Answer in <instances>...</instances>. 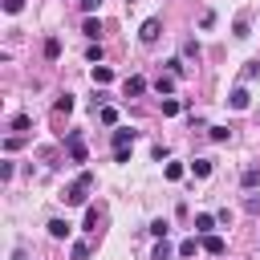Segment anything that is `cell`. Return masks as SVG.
Here are the masks:
<instances>
[{"label": "cell", "mask_w": 260, "mask_h": 260, "mask_svg": "<svg viewBox=\"0 0 260 260\" xmlns=\"http://www.w3.org/2000/svg\"><path fill=\"white\" fill-rule=\"evenodd\" d=\"M89 187H93V175L81 171V175L73 179V187L65 191V203H73V207H89Z\"/></svg>", "instance_id": "obj_1"}, {"label": "cell", "mask_w": 260, "mask_h": 260, "mask_svg": "<svg viewBox=\"0 0 260 260\" xmlns=\"http://www.w3.org/2000/svg\"><path fill=\"white\" fill-rule=\"evenodd\" d=\"M158 32H162V20H158V16H146V20H142V28H138V41H142V45H154V41H158Z\"/></svg>", "instance_id": "obj_2"}, {"label": "cell", "mask_w": 260, "mask_h": 260, "mask_svg": "<svg viewBox=\"0 0 260 260\" xmlns=\"http://www.w3.org/2000/svg\"><path fill=\"white\" fill-rule=\"evenodd\" d=\"M65 142H69V154H73V162H85V142H81V134L73 130Z\"/></svg>", "instance_id": "obj_3"}, {"label": "cell", "mask_w": 260, "mask_h": 260, "mask_svg": "<svg viewBox=\"0 0 260 260\" xmlns=\"http://www.w3.org/2000/svg\"><path fill=\"white\" fill-rule=\"evenodd\" d=\"M203 252H211V256H223V252H228L223 236H203Z\"/></svg>", "instance_id": "obj_4"}, {"label": "cell", "mask_w": 260, "mask_h": 260, "mask_svg": "<svg viewBox=\"0 0 260 260\" xmlns=\"http://www.w3.org/2000/svg\"><path fill=\"white\" fill-rule=\"evenodd\" d=\"M89 77H93V85H110V81H114V69H110V65H93Z\"/></svg>", "instance_id": "obj_5"}, {"label": "cell", "mask_w": 260, "mask_h": 260, "mask_svg": "<svg viewBox=\"0 0 260 260\" xmlns=\"http://www.w3.org/2000/svg\"><path fill=\"white\" fill-rule=\"evenodd\" d=\"M134 146V130H114V150H130Z\"/></svg>", "instance_id": "obj_6"}, {"label": "cell", "mask_w": 260, "mask_h": 260, "mask_svg": "<svg viewBox=\"0 0 260 260\" xmlns=\"http://www.w3.org/2000/svg\"><path fill=\"white\" fill-rule=\"evenodd\" d=\"M228 102H232V110H248V102H252V98H248V89L240 85V89H232V98H228Z\"/></svg>", "instance_id": "obj_7"}, {"label": "cell", "mask_w": 260, "mask_h": 260, "mask_svg": "<svg viewBox=\"0 0 260 260\" xmlns=\"http://www.w3.org/2000/svg\"><path fill=\"white\" fill-rule=\"evenodd\" d=\"M215 223H219L215 215H195V232H199V236H211V228H215Z\"/></svg>", "instance_id": "obj_8"}, {"label": "cell", "mask_w": 260, "mask_h": 260, "mask_svg": "<svg viewBox=\"0 0 260 260\" xmlns=\"http://www.w3.org/2000/svg\"><path fill=\"white\" fill-rule=\"evenodd\" d=\"M81 32H85L89 41H98V37H102V20H98V16H89V20L81 24Z\"/></svg>", "instance_id": "obj_9"}, {"label": "cell", "mask_w": 260, "mask_h": 260, "mask_svg": "<svg viewBox=\"0 0 260 260\" xmlns=\"http://www.w3.org/2000/svg\"><path fill=\"white\" fill-rule=\"evenodd\" d=\"M122 89H126V98H138V93L146 89V81H142V77H126V85H122Z\"/></svg>", "instance_id": "obj_10"}, {"label": "cell", "mask_w": 260, "mask_h": 260, "mask_svg": "<svg viewBox=\"0 0 260 260\" xmlns=\"http://www.w3.org/2000/svg\"><path fill=\"white\" fill-rule=\"evenodd\" d=\"M49 236H53V240H65V236H69V223H65V219H49Z\"/></svg>", "instance_id": "obj_11"}, {"label": "cell", "mask_w": 260, "mask_h": 260, "mask_svg": "<svg viewBox=\"0 0 260 260\" xmlns=\"http://www.w3.org/2000/svg\"><path fill=\"white\" fill-rule=\"evenodd\" d=\"M232 32L244 41V37H252V24H248V16H236V24H232Z\"/></svg>", "instance_id": "obj_12"}, {"label": "cell", "mask_w": 260, "mask_h": 260, "mask_svg": "<svg viewBox=\"0 0 260 260\" xmlns=\"http://www.w3.org/2000/svg\"><path fill=\"white\" fill-rule=\"evenodd\" d=\"M191 171H195V179H207V175H211V158H195Z\"/></svg>", "instance_id": "obj_13"}, {"label": "cell", "mask_w": 260, "mask_h": 260, "mask_svg": "<svg viewBox=\"0 0 260 260\" xmlns=\"http://www.w3.org/2000/svg\"><path fill=\"white\" fill-rule=\"evenodd\" d=\"M45 57H49V61H57V57H61V41H57V37H49V41H45Z\"/></svg>", "instance_id": "obj_14"}, {"label": "cell", "mask_w": 260, "mask_h": 260, "mask_svg": "<svg viewBox=\"0 0 260 260\" xmlns=\"http://www.w3.org/2000/svg\"><path fill=\"white\" fill-rule=\"evenodd\" d=\"M154 89H158V93H162V98H167V93H171V89H175V77H171V73H162V77H158V81H154Z\"/></svg>", "instance_id": "obj_15"}, {"label": "cell", "mask_w": 260, "mask_h": 260, "mask_svg": "<svg viewBox=\"0 0 260 260\" xmlns=\"http://www.w3.org/2000/svg\"><path fill=\"white\" fill-rule=\"evenodd\" d=\"M199 248H203V240H183V244H179V256H195Z\"/></svg>", "instance_id": "obj_16"}, {"label": "cell", "mask_w": 260, "mask_h": 260, "mask_svg": "<svg viewBox=\"0 0 260 260\" xmlns=\"http://www.w3.org/2000/svg\"><path fill=\"white\" fill-rule=\"evenodd\" d=\"M167 73H171V77H183V73H187V65H183L179 57H171V61H167Z\"/></svg>", "instance_id": "obj_17"}, {"label": "cell", "mask_w": 260, "mask_h": 260, "mask_svg": "<svg viewBox=\"0 0 260 260\" xmlns=\"http://www.w3.org/2000/svg\"><path fill=\"white\" fill-rule=\"evenodd\" d=\"M207 134H211V142H228L232 130H228V126H207Z\"/></svg>", "instance_id": "obj_18"}, {"label": "cell", "mask_w": 260, "mask_h": 260, "mask_svg": "<svg viewBox=\"0 0 260 260\" xmlns=\"http://www.w3.org/2000/svg\"><path fill=\"white\" fill-rule=\"evenodd\" d=\"M240 183H244V187H256V183H260V171H256V167H248V171L240 175Z\"/></svg>", "instance_id": "obj_19"}, {"label": "cell", "mask_w": 260, "mask_h": 260, "mask_svg": "<svg viewBox=\"0 0 260 260\" xmlns=\"http://www.w3.org/2000/svg\"><path fill=\"white\" fill-rule=\"evenodd\" d=\"M240 77H244V81H252V77H260V61H248V65H244V73H240Z\"/></svg>", "instance_id": "obj_20"}, {"label": "cell", "mask_w": 260, "mask_h": 260, "mask_svg": "<svg viewBox=\"0 0 260 260\" xmlns=\"http://www.w3.org/2000/svg\"><path fill=\"white\" fill-rule=\"evenodd\" d=\"M69 110H73V93H61L57 98V114H69Z\"/></svg>", "instance_id": "obj_21"}, {"label": "cell", "mask_w": 260, "mask_h": 260, "mask_svg": "<svg viewBox=\"0 0 260 260\" xmlns=\"http://www.w3.org/2000/svg\"><path fill=\"white\" fill-rule=\"evenodd\" d=\"M98 118H102L106 126H114V122H118V110H114V106H102V114H98Z\"/></svg>", "instance_id": "obj_22"}, {"label": "cell", "mask_w": 260, "mask_h": 260, "mask_svg": "<svg viewBox=\"0 0 260 260\" xmlns=\"http://www.w3.org/2000/svg\"><path fill=\"white\" fill-rule=\"evenodd\" d=\"M73 260H89V244H85V240L73 244Z\"/></svg>", "instance_id": "obj_23"}, {"label": "cell", "mask_w": 260, "mask_h": 260, "mask_svg": "<svg viewBox=\"0 0 260 260\" xmlns=\"http://www.w3.org/2000/svg\"><path fill=\"white\" fill-rule=\"evenodd\" d=\"M150 260H171V244L167 240H158V248H154V256Z\"/></svg>", "instance_id": "obj_24"}, {"label": "cell", "mask_w": 260, "mask_h": 260, "mask_svg": "<svg viewBox=\"0 0 260 260\" xmlns=\"http://www.w3.org/2000/svg\"><path fill=\"white\" fill-rule=\"evenodd\" d=\"M28 126H32L28 114H16V118H12V130H28Z\"/></svg>", "instance_id": "obj_25"}, {"label": "cell", "mask_w": 260, "mask_h": 260, "mask_svg": "<svg viewBox=\"0 0 260 260\" xmlns=\"http://www.w3.org/2000/svg\"><path fill=\"white\" fill-rule=\"evenodd\" d=\"M150 232H154V236H158V240H162V236H167V232H171V223H167V219H154V223H150Z\"/></svg>", "instance_id": "obj_26"}, {"label": "cell", "mask_w": 260, "mask_h": 260, "mask_svg": "<svg viewBox=\"0 0 260 260\" xmlns=\"http://www.w3.org/2000/svg\"><path fill=\"white\" fill-rule=\"evenodd\" d=\"M162 114H167V118L179 114V102H175V98H162Z\"/></svg>", "instance_id": "obj_27"}, {"label": "cell", "mask_w": 260, "mask_h": 260, "mask_svg": "<svg viewBox=\"0 0 260 260\" xmlns=\"http://www.w3.org/2000/svg\"><path fill=\"white\" fill-rule=\"evenodd\" d=\"M167 179H183V162H167Z\"/></svg>", "instance_id": "obj_28"}, {"label": "cell", "mask_w": 260, "mask_h": 260, "mask_svg": "<svg viewBox=\"0 0 260 260\" xmlns=\"http://www.w3.org/2000/svg\"><path fill=\"white\" fill-rule=\"evenodd\" d=\"M85 228H89V232L98 228V207H85Z\"/></svg>", "instance_id": "obj_29"}, {"label": "cell", "mask_w": 260, "mask_h": 260, "mask_svg": "<svg viewBox=\"0 0 260 260\" xmlns=\"http://www.w3.org/2000/svg\"><path fill=\"white\" fill-rule=\"evenodd\" d=\"M85 57H89V61H102V45H98V41H93V45H89V49H85Z\"/></svg>", "instance_id": "obj_30"}, {"label": "cell", "mask_w": 260, "mask_h": 260, "mask_svg": "<svg viewBox=\"0 0 260 260\" xmlns=\"http://www.w3.org/2000/svg\"><path fill=\"white\" fill-rule=\"evenodd\" d=\"M20 8H24V0H4V12H12V16H16Z\"/></svg>", "instance_id": "obj_31"}, {"label": "cell", "mask_w": 260, "mask_h": 260, "mask_svg": "<svg viewBox=\"0 0 260 260\" xmlns=\"http://www.w3.org/2000/svg\"><path fill=\"white\" fill-rule=\"evenodd\" d=\"M98 4H102V0H81V8H85V12H93Z\"/></svg>", "instance_id": "obj_32"}, {"label": "cell", "mask_w": 260, "mask_h": 260, "mask_svg": "<svg viewBox=\"0 0 260 260\" xmlns=\"http://www.w3.org/2000/svg\"><path fill=\"white\" fill-rule=\"evenodd\" d=\"M12 260H24V256H20V252H16V256H12Z\"/></svg>", "instance_id": "obj_33"}]
</instances>
